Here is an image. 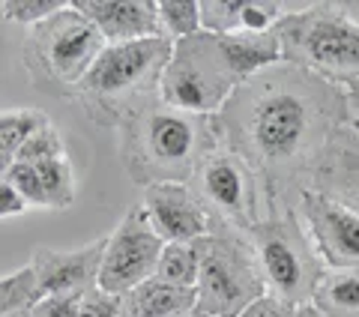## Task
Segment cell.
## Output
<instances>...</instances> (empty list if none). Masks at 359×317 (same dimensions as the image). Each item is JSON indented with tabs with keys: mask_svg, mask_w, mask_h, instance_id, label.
I'll list each match as a JSON object with an SVG mask.
<instances>
[{
	"mask_svg": "<svg viewBox=\"0 0 359 317\" xmlns=\"http://www.w3.org/2000/svg\"><path fill=\"white\" fill-rule=\"evenodd\" d=\"M75 9L93 21L108 45L159 36L156 0H72Z\"/></svg>",
	"mask_w": 359,
	"mask_h": 317,
	"instance_id": "cell-14",
	"label": "cell"
},
{
	"mask_svg": "<svg viewBox=\"0 0 359 317\" xmlns=\"http://www.w3.org/2000/svg\"><path fill=\"white\" fill-rule=\"evenodd\" d=\"M285 63L323 78L335 87L359 81V21L339 4H311L276 25Z\"/></svg>",
	"mask_w": 359,
	"mask_h": 317,
	"instance_id": "cell-5",
	"label": "cell"
},
{
	"mask_svg": "<svg viewBox=\"0 0 359 317\" xmlns=\"http://www.w3.org/2000/svg\"><path fill=\"white\" fill-rule=\"evenodd\" d=\"M198 309V290L147 278L123 297V317H180Z\"/></svg>",
	"mask_w": 359,
	"mask_h": 317,
	"instance_id": "cell-18",
	"label": "cell"
},
{
	"mask_svg": "<svg viewBox=\"0 0 359 317\" xmlns=\"http://www.w3.org/2000/svg\"><path fill=\"white\" fill-rule=\"evenodd\" d=\"M81 299L78 293H57V297H42L33 309L36 317H81Z\"/></svg>",
	"mask_w": 359,
	"mask_h": 317,
	"instance_id": "cell-29",
	"label": "cell"
},
{
	"mask_svg": "<svg viewBox=\"0 0 359 317\" xmlns=\"http://www.w3.org/2000/svg\"><path fill=\"white\" fill-rule=\"evenodd\" d=\"M0 317H36L33 311H13V314H0Z\"/></svg>",
	"mask_w": 359,
	"mask_h": 317,
	"instance_id": "cell-34",
	"label": "cell"
},
{
	"mask_svg": "<svg viewBox=\"0 0 359 317\" xmlns=\"http://www.w3.org/2000/svg\"><path fill=\"white\" fill-rule=\"evenodd\" d=\"M0 180L13 183L21 191V195H25V201L30 203V207L48 210V201H45V189H42V180L36 174V165H30V162H13L4 171V177H0Z\"/></svg>",
	"mask_w": 359,
	"mask_h": 317,
	"instance_id": "cell-27",
	"label": "cell"
},
{
	"mask_svg": "<svg viewBox=\"0 0 359 317\" xmlns=\"http://www.w3.org/2000/svg\"><path fill=\"white\" fill-rule=\"evenodd\" d=\"M219 36V33H216ZM222 48L228 54V63L233 75L243 81L261 75L273 66L285 63V48L282 39H278L276 27L273 30H243V33H228V36H219Z\"/></svg>",
	"mask_w": 359,
	"mask_h": 317,
	"instance_id": "cell-17",
	"label": "cell"
},
{
	"mask_svg": "<svg viewBox=\"0 0 359 317\" xmlns=\"http://www.w3.org/2000/svg\"><path fill=\"white\" fill-rule=\"evenodd\" d=\"M156 278L171 281L180 288H198L201 281V245L195 243H168L159 269H156Z\"/></svg>",
	"mask_w": 359,
	"mask_h": 317,
	"instance_id": "cell-21",
	"label": "cell"
},
{
	"mask_svg": "<svg viewBox=\"0 0 359 317\" xmlns=\"http://www.w3.org/2000/svg\"><path fill=\"white\" fill-rule=\"evenodd\" d=\"M171 51L174 42L162 33L138 42L108 45L87 78L75 87L72 99L84 108V117L93 126L120 129L150 102L162 99V75Z\"/></svg>",
	"mask_w": 359,
	"mask_h": 317,
	"instance_id": "cell-3",
	"label": "cell"
},
{
	"mask_svg": "<svg viewBox=\"0 0 359 317\" xmlns=\"http://www.w3.org/2000/svg\"><path fill=\"white\" fill-rule=\"evenodd\" d=\"M311 305L323 317H359V267H327Z\"/></svg>",
	"mask_w": 359,
	"mask_h": 317,
	"instance_id": "cell-19",
	"label": "cell"
},
{
	"mask_svg": "<svg viewBox=\"0 0 359 317\" xmlns=\"http://www.w3.org/2000/svg\"><path fill=\"white\" fill-rule=\"evenodd\" d=\"M180 317H207V314L201 311V309H195V311H189V314H180Z\"/></svg>",
	"mask_w": 359,
	"mask_h": 317,
	"instance_id": "cell-35",
	"label": "cell"
},
{
	"mask_svg": "<svg viewBox=\"0 0 359 317\" xmlns=\"http://www.w3.org/2000/svg\"><path fill=\"white\" fill-rule=\"evenodd\" d=\"M309 189L344 203L359 216V132L351 123L327 147L320 165L311 174Z\"/></svg>",
	"mask_w": 359,
	"mask_h": 317,
	"instance_id": "cell-15",
	"label": "cell"
},
{
	"mask_svg": "<svg viewBox=\"0 0 359 317\" xmlns=\"http://www.w3.org/2000/svg\"><path fill=\"white\" fill-rule=\"evenodd\" d=\"M290 9L276 0H201L204 30L228 36L243 30H273Z\"/></svg>",
	"mask_w": 359,
	"mask_h": 317,
	"instance_id": "cell-16",
	"label": "cell"
},
{
	"mask_svg": "<svg viewBox=\"0 0 359 317\" xmlns=\"http://www.w3.org/2000/svg\"><path fill=\"white\" fill-rule=\"evenodd\" d=\"M198 203L204 207L212 228H228L249 234L266 216L261 183L249 165L228 147H216L204 162L198 165L195 177L189 180Z\"/></svg>",
	"mask_w": 359,
	"mask_h": 317,
	"instance_id": "cell-9",
	"label": "cell"
},
{
	"mask_svg": "<svg viewBox=\"0 0 359 317\" xmlns=\"http://www.w3.org/2000/svg\"><path fill=\"white\" fill-rule=\"evenodd\" d=\"M108 248V236L87 243L81 248H48L36 245L33 248L30 264L39 276V285L45 297H57V293H78L84 297L87 290L99 288V269H102V257Z\"/></svg>",
	"mask_w": 359,
	"mask_h": 317,
	"instance_id": "cell-12",
	"label": "cell"
},
{
	"mask_svg": "<svg viewBox=\"0 0 359 317\" xmlns=\"http://www.w3.org/2000/svg\"><path fill=\"white\" fill-rule=\"evenodd\" d=\"M240 78L233 75L222 39L210 30H201L189 39L174 42L171 60L162 75V102L186 114L219 117L228 105Z\"/></svg>",
	"mask_w": 359,
	"mask_h": 317,
	"instance_id": "cell-8",
	"label": "cell"
},
{
	"mask_svg": "<svg viewBox=\"0 0 359 317\" xmlns=\"http://www.w3.org/2000/svg\"><path fill=\"white\" fill-rule=\"evenodd\" d=\"M105 48L108 42L96 25L81 9H75V4H69L63 13L25 33L21 66L36 90L72 99L75 87L87 78Z\"/></svg>",
	"mask_w": 359,
	"mask_h": 317,
	"instance_id": "cell-4",
	"label": "cell"
},
{
	"mask_svg": "<svg viewBox=\"0 0 359 317\" xmlns=\"http://www.w3.org/2000/svg\"><path fill=\"white\" fill-rule=\"evenodd\" d=\"M60 156H66L63 135L54 129V123H48V126L39 129L25 147H21V153L15 156V162L39 165V162H48V158H60Z\"/></svg>",
	"mask_w": 359,
	"mask_h": 317,
	"instance_id": "cell-26",
	"label": "cell"
},
{
	"mask_svg": "<svg viewBox=\"0 0 359 317\" xmlns=\"http://www.w3.org/2000/svg\"><path fill=\"white\" fill-rule=\"evenodd\" d=\"M165 240L153 231L141 203L126 210L120 224L108 234V248L99 269V288L117 297H126L132 288L156 278L159 260L165 252Z\"/></svg>",
	"mask_w": 359,
	"mask_h": 317,
	"instance_id": "cell-10",
	"label": "cell"
},
{
	"mask_svg": "<svg viewBox=\"0 0 359 317\" xmlns=\"http://www.w3.org/2000/svg\"><path fill=\"white\" fill-rule=\"evenodd\" d=\"M141 207L165 243H195L210 234V219L189 183H162L144 189Z\"/></svg>",
	"mask_w": 359,
	"mask_h": 317,
	"instance_id": "cell-13",
	"label": "cell"
},
{
	"mask_svg": "<svg viewBox=\"0 0 359 317\" xmlns=\"http://www.w3.org/2000/svg\"><path fill=\"white\" fill-rule=\"evenodd\" d=\"M36 174L42 180L48 210H66V207H72V201H75V171H72L69 156L39 162L36 165Z\"/></svg>",
	"mask_w": 359,
	"mask_h": 317,
	"instance_id": "cell-24",
	"label": "cell"
},
{
	"mask_svg": "<svg viewBox=\"0 0 359 317\" xmlns=\"http://www.w3.org/2000/svg\"><path fill=\"white\" fill-rule=\"evenodd\" d=\"M45 297L39 276L33 264H25L15 273H6L0 278V314H13V311H33Z\"/></svg>",
	"mask_w": 359,
	"mask_h": 317,
	"instance_id": "cell-22",
	"label": "cell"
},
{
	"mask_svg": "<svg viewBox=\"0 0 359 317\" xmlns=\"http://www.w3.org/2000/svg\"><path fill=\"white\" fill-rule=\"evenodd\" d=\"M351 126H353V129L359 132V120H351Z\"/></svg>",
	"mask_w": 359,
	"mask_h": 317,
	"instance_id": "cell-36",
	"label": "cell"
},
{
	"mask_svg": "<svg viewBox=\"0 0 359 317\" xmlns=\"http://www.w3.org/2000/svg\"><path fill=\"white\" fill-rule=\"evenodd\" d=\"M299 317H323V314L314 305H306V309H299Z\"/></svg>",
	"mask_w": 359,
	"mask_h": 317,
	"instance_id": "cell-33",
	"label": "cell"
},
{
	"mask_svg": "<svg viewBox=\"0 0 359 317\" xmlns=\"http://www.w3.org/2000/svg\"><path fill=\"white\" fill-rule=\"evenodd\" d=\"M201 281L198 309L207 317H243L252 302L266 297V281L249 234L212 228L198 240Z\"/></svg>",
	"mask_w": 359,
	"mask_h": 317,
	"instance_id": "cell-7",
	"label": "cell"
},
{
	"mask_svg": "<svg viewBox=\"0 0 359 317\" xmlns=\"http://www.w3.org/2000/svg\"><path fill=\"white\" fill-rule=\"evenodd\" d=\"M347 123L344 87L294 63L243 81L219 114L222 144L255 171L266 213L297 210L314 168Z\"/></svg>",
	"mask_w": 359,
	"mask_h": 317,
	"instance_id": "cell-1",
	"label": "cell"
},
{
	"mask_svg": "<svg viewBox=\"0 0 359 317\" xmlns=\"http://www.w3.org/2000/svg\"><path fill=\"white\" fill-rule=\"evenodd\" d=\"M243 317H299V309H294V305H287V302L266 293V297L252 302L249 309L243 311Z\"/></svg>",
	"mask_w": 359,
	"mask_h": 317,
	"instance_id": "cell-30",
	"label": "cell"
},
{
	"mask_svg": "<svg viewBox=\"0 0 359 317\" xmlns=\"http://www.w3.org/2000/svg\"><path fill=\"white\" fill-rule=\"evenodd\" d=\"M344 96H347V111H351V120H359V81L347 84Z\"/></svg>",
	"mask_w": 359,
	"mask_h": 317,
	"instance_id": "cell-32",
	"label": "cell"
},
{
	"mask_svg": "<svg viewBox=\"0 0 359 317\" xmlns=\"http://www.w3.org/2000/svg\"><path fill=\"white\" fill-rule=\"evenodd\" d=\"M30 210V203L25 201V195L6 180H0V216L4 219H15V216H25Z\"/></svg>",
	"mask_w": 359,
	"mask_h": 317,
	"instance_id": "cell-31",
	"label": "cell"
},
{
	"mask_svg": "<svg viewBox=\"0 0 359 317\" xmlns=\"http://www.w3.org/2000/svg\"><path fill=\"white\" fill-rule=\"evenodd\" d=\"M69 4L72 0H4V4H0V13H4L6 21L25 25L30 30V27L42 25V21H48L51 15L63 13Z\"/></svg>",
	"mask_w": 359,
	"mask_h": 317,
	"instance_id": "cell-25",
	"label": "cell"
},
{
	"mask_svg": "<svg viewBox=\"0 0 359 317\" xmlns=\"http://www.w3.org/2000/svg\"><path fill=\"white\" fill-rule=\"evenodd\" d=\"M216 147H222L219 117L186 114L162 99L150 102L117 129L120 165L141 189L189 183Z\"/></svg>",
	"mask_w": 359,
	"mask_h": 317,
	"instance_id": "cell-2",
	"label": "cell"
},
{
	"mask_svg": "<svg viewBox=\"0 0 359 317\" xmlns=\"http://www.w3.org/2000/svg\"><path fill=\"white\" fill-rule=\"evenodd\" d=\"M257 264L266 281V293L294 309L311 305L327 264L318 255L299 210L266 213L249 231Z\"/></svg>",
	"mask_w": 359,
	"mask_h": 317,
	"instance_id": "cell-6",
	"label": "cell"
},
{
	"mask_svg": "<svg viewBox=\"0 0 359 317\" xmlns=\"http://www.w3.org/2000/svg\"><path fill=\"white\" fill-rule=\"evenodd\" d=\"M156 15H159L162 36H168L171 42L189 39L204 30L201 0H156Z\"/></svg>",
	"mask_w": 359,
	"mask_h": 317,
	"instance_id": "cell-23",
	"label": "cell"
},
{
	"mask_svg": "<svg viewBox=\"0 0 359 317\" xmlns=\"http://www.w3.org/2000/svg\"><path fill=\"white\" fill-rule=\"evenodd\" d=\"M81 317H123V297L93 288L81 299Z\"/></svg>",
	"mask_w": 359,
	"mask_h": 317,
	"instance_id": "cell-28",
	"label": "cell"
},
{
	"mask_svg": "<svg viewBox=\"0 0 359 317\" xmlns=\"http://www.w3.org/2000/svg\"><path fill=\"white\" fill-rule=\"evenodd\" d=\"M48 117L42 111H33V108H6L0 114V171H6L9 165L15 162V156L21 153L33 135L39 129L48 126Z\"/></svg>",
	"mask_w": 359,
	"mask_h": 317,
	"instance_id": "cell-20",
	"label": "cell"
},
{
	"mask_svg": "<svg viewBox=\"0 0 359 317\" xmlns=\"http://www.w3.org/2000/svg\"><path fill=\"white\" fill-rule=\"evenodd\" d=\"M299 219L330 269L359 267V216L314 189L299 195Z\"/></svg>",
	"mask_w": 359,
	"mask_h": 317,
	"instance_id": "cell-11",
	"label": "cell"
}]
</instances>
